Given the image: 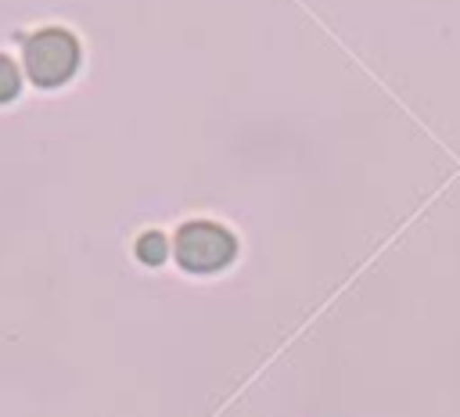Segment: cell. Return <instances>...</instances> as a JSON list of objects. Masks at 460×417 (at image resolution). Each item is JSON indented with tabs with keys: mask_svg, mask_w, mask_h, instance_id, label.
Instances as JSON below:
<instances>
[{
	"mask_svg": "<svg viewBox=\"0 0 460 417\" xmlns=\"http://www.w3.org/2000/svg\"><path fill=\"white\" fill-rule=\"evenodd\" d=\"M172 248H176V262L183 270H190V273L223 270L234 259V252H237L234 237L223 226H216V223H187L176 234V244Z\"/></svg>",
	"mask_w": 460,
	"mask_h": 417,
	"instance_id": "7a4b0ae2",
	"label": "cell"
},
{
	"mask_svg": "<svg viewBox=\"0 0 460 417\" xmlns=\"http://www.w3.org/2000/svg\"><path fill=\"white\" fill-rule=\"evenodd\" d=\"M79 65V43L65 29H43L25 43V72L36 86H61Z\"/></svg>",
	"mask_w": 460,
	"mask_h": 417,
	"instance_id": "6da1fadb",
	"label": "cell"
},
{
	"mask_svg": "<svg viewBox=\"0 0 460 417\" xmlns=\"http://www.w3.org/2000/svg\"><path fill=\"white\" fill-rule=\"evenodd\" d=\"M18 86H22L18 65H14L7 54H0V104H4V101H11V97L18 93Z\"/></svg>",
	"mask_w": 460,
	"mask_h": 417,
	"instance_id": "277c9868",
	"label": "cell"
},
{
	"mask_svg": "<svg viewBox=\"0 0 460 417\" xmlns=\"http://www.w3.org/2000/svg\"><path fill=\"white\" fill-rule=\"evenodd\" d=\"M137 255H140V262L158 266V262H165V255H169V241H165L158 230H151V234H144V237L137 241Z\"/></svg>",
	"mask_w": 460,
	"mask_h": 417,
	"instance_id": "3957f363",
	"label": "cell"
}]
</instances>
